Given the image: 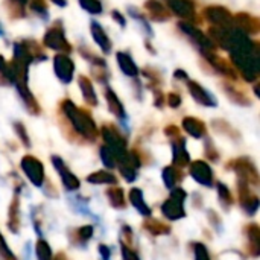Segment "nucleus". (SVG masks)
Segmentation results:
<instances>
[{"label":"nucleus","instance_id":"nucleus-1","mask_svg":"<svg viewBox=\"0 0 260 260\" xmlns=\"http://www.w3.org/2000/svg\"><path fill=\"white\" fill-rule=\"evenodd\" d=\"M61 110L66 114V117L69 119L70 125L73 126V129L84 137L88 142H94L99 136V129L93 120V117L90 116L88 111H85L84 108L76 107L70 99H66L61 102Z\"/></svg>","mask_w":260,"mask_h":260},{"label":"nucleus","instance_id":"nucleus-2","mask_svg":"<svg viewBox=\"0 0 260 260\" xmlns=\"http://www.w3.org/2000/svg\"><path fill=\"white\" fill-rule=\"evenodd\" d=\"M187 200V193L181 187L172 189L169 198L161 204V215L169 221H178L186 216L184 203Z\"/></svg>","mask_w":260,"mask_h":260},{"label":"nucleus","instance_id":"nucleus-3","mask_svg":"<svg viewBox=\"0 0 260 260\" xmlns=\"http://www.w3.org/2000/svg\"><path fill=\"white\" fill-rule=\"evenodd\" d=\"M101 134H102V139L105 142V146L116 155L117 158V163L120 160H123L128 154V149H126V139L125 136L113 125L107 123L101 128Z\"/></svg>","mask_w":260,"mask_h":260},{"label":"nucleus","instance_id":"nucleus-4","mask_svg":"<svg viewBox=\"0 0 260 260\" xmlns=\"http://www.w3.org/2000/svg\"><path fill=\"white\" fill-rule=\"evenodd\" d=\"M227 168L238 175V180H242L250 186H259V171L251 158L239 157L236 160H232Z\"/></svg>","mask_w":260,"mask_h":260},{"label":"nucleus","instance_id":"nucleus-5","mask_svg":"<svg viewBox=\"0 0 260 260\" xmlns=\"http://www.w3.org/2000/svg\"><path fill=\"white\" fill-rule=\"evenodd\" d=\"M20 168L23 171V174L26 175V178L35 186V187H43L44 181H46V172H44V166L43 163L34 157V155H24L20 160Z\"/></svg>","mask_w":260,"mask_h":260},{"label":"nucleus","instance_id":"nucleus-6","mask_svg":"<svg viewBox=\"0 0 260 260\" xmlns=\"http://www.w3.org/2000/svg\"><path fill=\"white\" fill-rule=\"evenodd\" d=\"M43 43L46 47L52 49V50H58V52H62V53H69L72 50V46L70 43L67 41L66 38V34H64V29L62 26L58 23L55 26H52L46 34H44V38H43Z\"/></svg>","mask_w":260,"mask_h":260},{"label":"nucleus","instance_id":"nucleus-7","mask_svg":"<svg viewBox=\"0 0 260 260\" xmlns=\"http://www.w3.org/2000/svg\"><path fill=\"white\" fill-rule=\"evenodd\" d=\"M189 175L201 186L204 187H212L215 183V174L213 169L210 168L209 163H206L204 160H197V161H190L189 165Z\"/></svg>","mask_w":260,"mask_h":260},{"label":"nucleus","instance_id":"nucleus-8","mask_svg":"<svg viewBox=\"0 0 260 260\" xmlns=\"http://www.w3.org/2000/svg\"><path fill=\"white\" fill-rule=\"evenodd\" d=\"M238 198H239V206L247 215L250 216L256 215V212L259 210V197L251 193L250 184L242 180H238Z\"/></svg>","mask_w":260,"mask_h":260},{"label":"nucleus","instance_id":"nucleus-9","mask_svg":"<svg viewBox=\"0 0 260 260\" xmlns=\"http://www.w3.org/2000/svg\"><path fill=\"white\" fill-rule=\"evenodd\" d=\"M178 27L201 49V52H213L215 50L216 46L212 43V40L207 35H204V32L201 29H198L197 26H193L192 23L181 21V23H178Z\"/></svg>","mask_w":260,"mask_h":260},{"label":"nucleus","instance_id":"nucleus-10","mask_svg":"<svg viewBox=\"0 0 260 260\" xmlns=\"http://www.w3.org/2000/svg\"><path fill=\"white\" fill-rule=\"evenodd\" d=\"M53 70L56 78L62 82V84H70L73 81V75H75V64L70 59L69 55L66 53H58L53 58Z\"/></svg>","mask_w":260,"mask_h":260},{"label":"nucleus","instance_id":"nucleus-11","mask_svg":"<svg viewBox=\"0 0 260 260\" xmlns=\"http://www.w3.org/2000/svg\"><path fill=\"white\" fill-rule=\"evenodd\" d=\"M50 161H52L53 168L56 169V172L59 174V178H61L62 186H64L67 190H78L79 186H81V181H79V178L66 166V163L62 161V158L58 157V155H52V157H50Z\"/></svg>","mask_w":260,"mask_h":260},{"label":"nucleus","instance_id":"nucleus-12","mask_svg":"<svg viewBox=\"0 0 260 260\" xmlns=\"http://www.w3.org/2000/svg\"><path fill=\"white\" fill-rule=\"evenodd\" d=\"M206 18L218 27H233V15L224 6H209L204 9Z\"/></svg>","mask_w":260,"mask_h":260},{"label":"nucleus","instance_id":"nucleus-13","mask_svg":"<svg viewBox=\"0 0 260 260\" xmlns=\"http://www.w3.org/2000/svg\"><path fill=\"white\" fill-rule=\"evenodd\" d=\"M171 148H172V166L178 169L187 168L190 165V155L186 148V139H183L181 136L172 139Z\"/></svg>","mask_w":260,"mask_h":260},{"label":"nucleus","instance_id":"nucleus-14","mask_svg":"<svg viewBox=\"0 0 260 260\" xmlns=\"http://www.w3.org/2000/svg\"><path fill=\"white\" fill-rule=\"evenodd\" d=\"M186 82H187L189 93L195 99V102H198L200 105H204V107H216L218 105L216 98L210 91H207L201 84H198L195 81H186Z\"/></svg>","mask_w":260,"mask_h":260},{"label":"nucleus","instance_id":"nucleus-15","mask_svg":"<svg viewBox=\"0 0 260 260\" xmlns=\"http://www.w3.org/2000/svg\"><path fill=\"white\" fill-rule=\"evenodd\" d=\"M244 236L247 239V251L253 257L260 254V229L257 224H248L244 227Z\"/></svg>","mask_w":260,"mask_h":260},{"label":"nucleus","instance_id":"nucleus-16","mask_svg":"<svg viewBox=\"0 0 260 260\" xmlns=\"http://www.w3.org/2000/svg\"><path fill=\"white\" fill-rule=\"evenodd\" d=\"M233 26L239 27L247 35H256L259 32V20L245 12H239L233 17Z\"/></svg>","mask_w":260,"mask_h":260},{"label":"nucleus","instance_id":"nucleus-17","mask_svg":"<svg viewBox=\"0 0 260 260\" xmlns=\"http://www.w3.org/2000/svg\"><path fill=\"white\" fill-rule=\"evenodd\" d=\"M14 85H15V88H17V91H18V94H20V99L23 101L26 110H27L30 114H34V116L40 114V111H41V110H40V105H38L37 99L34 98L32 91L27 88V82H15Z\"/></svg>","mask_w":260,"mask_h":260},{"label":"nucleus","instance_id":"nucleus-18","mask_svg":"<svg viewBox=\"0 0 260 260\" xmlns=\"http://www.w3.org/2000/svg\"><path fill=\"white\" fill-rule=\"evenodd\" d=\"M168 5L175 15L186 18L187 21L195 18V5L192 0H169Z\"/></svg>","mask_w":260,"mask_h":260},{"label":"nucleus","instance_id":"nucleus-19","mask_svg":"<svg viewBox=\"0 0 260 260\" xmlns=\"http://www.w3.org/2000/svg\"><path fill=\"white\" fill-rule=\"evenodd\" d=\"M203 55H204L206 59L215 67V70H218L219 73H222V75H225V76H229V78H232V79H238L236 70H235L225 59H222L221 56L215 55V52H203Z\"/></svg>","mask_w":260,"mask_h":260},{"label":"nucleus","instance_id":"nucleus-20","mask_svg":"<svg viewBox=\"0 0 260 260\" xmlns=\"http://www.w3.org/2000/svg\"><path fill=\"white\" fill-rule=\"evenodd\" d=\"M183 129L193 139H204L206 134H207V126L203 120L197 119V117H192V116H187L183 119Z\"/></svg>","mask_w":260,"mask_h":260},{"label":"nucleus","instance_id":"nucleus-21","mask_svg":"<svg viewBox=\"0 0 260 260\" xmlns=\"http://www.w3.org/2000/svg\"><path fill=\"white\" fill-rule=\"evenodd\" d=\"M128 200L131 203V206L145 218H149L152 216V209L146 204L145 198H143V192L139 189V187H133L129 192H128Z\"/></svg>","mask_w":260,"mask_h":260},{"label":"nucleus","instance_id":"nucleus-22","mask_svg":"<svg viewBox=\"0 0 260 260\" xmlns=\"http://www.w3.org/2000/svg\"><path fill=\"white\" fill-rule=\"evenodd\" d=\"M90 30H91V35H93V40L96 41V44L102 49V52L105 55H108L111 52V40L108 38L105 29L98 21H91Z\"/></svg>","mask_w":260,"mask_h":260},{"label":"nucleus","instance_id":"nucleus-23","mask_svg":"<svg viewBox=\"0 0 260 260\" xmlns=\"http://www.w3.org/2000/svg\"><path fill=\"white\" fill-rule=\"evenodd\" d=\"M145 9L148 11L149 18L154 20V21H166V20L171 18V12L158 0H146L145 2Z\"/></svg>","mask_w":260,"mask_h":260},{"label":"nucleus","instance_id":"nucleus-24","mask_svg":"<svg viewBox=\"0 0 260 260\" xmlns=\"http://www.w3.org/2000/svg\"><path fill=\"white\" fill-rule=\"evenodd\" d=\"M105 101H107V105H108L110 113L114 114L119 120H123V119L126 117L123 104L120 102V99H119V96L114 93V90H111L110 87L105 88Z\"/></svg>","mask_w":260,"mask_h":260},{"label":"nucleus","instance_id":"nucleus-25","mask_svg":"<svg viewBox=\"0 0 260 260\" xmlns=\"http://www.w3.org/2000/svg\"><path fill=\"white\" fill-rule=\"evenodd\" d=\"M116 58H117V64H119L120 70H122L126 76H129V78L139 76V72H140V70H139V67L136 66L133 56H131L128 52H117V53H116Z\"/></svg>","mask_w":260,"mask_h":260},{"label":"nucleus","instance_id":"nucleus-26","mask_svg":"<svg viewBox=\"0 0 260 260\" xmlns=\"http://www.w3.org/2000/svg\"><path fill=\"white\" fill-rule=\"evenodd\" d=\"M183 178H184V175H183L181 169H178L175 166H166L161 171V180H163L165 186L171 190L178 187V184L183 181Z\"/></svg>","mask_w":260,"mask_h":260},{"label":"nucleus","instance_id":"nucleus-27","mask_svg":"<svg viewBox=\"0 0 260 260\" xmlns=\"http://www.w3.org/2000/svg\"><path fill=\"white\" fill-rule=\"evenodd\" d=\"M8 229L11 233L20 232V200L18 195L12 198L9 212H8Z\"/></svg>","mask_w":260,"mask_h":260},{"label":"nucleus","instance_id":"nucleus-28","mask_svg":"<svg viewBox=\"0 0 260 260\" xmlns=\"http://www.w3.org/2000/svg\"><path fill=\"white\" fill-rule=\"evenodd\" d=\"M143 229L152 236H166V235L171 233V225L169 224H165V222H161V221H158V219H155L152 216H149V218H146L143 221Z\"/></svg>","mask_w":260,"mask_h":260},{"label":"nucleus","instance_id":"nucleus-29","mask_svg":"<svg viewBox=\"0 0 260 260\" xmlns=\"http://www.w3.org/2000/svg\"><path fill=\"white\" fill-rule=\"evenodd\" d=\"M78 84H79V88H81L84 101L88 105L96 107L98 105V96H96V91H94V87H93L91 81L87 76H79L78 78Z\"/></svg>","mask_w":260,"mask_h":260},{"label":"nucleus","instance_id":"nucleus-30","mask_svg":"<svg viewBox=\"0 0 260 260\" xmlns=\"http://www.w3.org/2000/svg\"><path fill=\"white\" fill-rule=\"evenodd\" d=\"M105 195H107V200L111 207H114L117 210H123L126 207V198H125V192L122 187L113 186V187L107 189Z\"/></svg>","mask_w":260,"mask_h":260},{"label":"nucleus","instance_id":"nucleus-31","mask_svg":"<svg viewBox=\"0 0 260 260\" xmlns=\"http://www.w3.org/2000/svg\"><path fill=\"white\" fill-rule=\"evenodd\" d=\"M87 183H90V184H110V186H116L117 184V178L110 171L101 169V171H96V172L90 174L87 177Z\"/></svg>","mask_w":260,"mask_h":260},{"label":"nucleus","instance_id":"nucleus-32","mask_svg":"<svg viewBox=\"0 0 260 260\" xmlns=\"http://www.w3.org/2000/svg\"><path fill=\"white\" fill-rule=\"evenodd\" d=\"M209 34H210V40L215 46L229 50V29L213 26L209 29Z\"/></svg>","mask_w":260,"mask_h":260},{"label":"nucleus","instance_id":"nucleus-33","mask_svg":"<svg viewBox=\"0 0 260 260\" xmlns=\"http://www.w3.org/2000/svg\"><path fill=\"white\" fill-rule=\"evenodd\" d=\"M216 190H218V198H219V203H221L222 209L229 210L235 204V198H233L229 186L224 184V183H216Z\"/></svg>","mask_w":260,"mask_h":260},{"label":"nucleus","instance_id":"nucleus-34","mask_svg":"<svg viewBox=\"0 0 260 260\" xmlns=\"http://www.w3.org/2000/svg\"><path fill=\"white\" fill-rule=\"evenodd\" d=\"M73 233H75V236H70V239L75 238V241H72V242L75 245H85L93 238L94 229H93V225H84V227L73 230Z\"/></svg>","mask_w":260,"mask_h":260},{"label":"nucleus","instance_id":"nucleus-35","mask_svg":"<svg viewBox=\"0 0 260 260\" xmlns=\"http://www.w3.org/2000/svg\"><path fill=\"white\" fill-rule=\"evenodd\" d=\"M35 254L38 260H53L52 248L44 239H38L35 244Z\"/></svg>","mask_w":260,"mask_h":260},{"label":"nucleus","instance_id":"nucleus-36","mask_svg":"<svg viewBox=\"0 0 260 260\" xmlns=\"http://www.w3.org/2000/svg\"><path fill=\"white\" fill-rule=\"evenodd\" d=\"M99 157H101V160H102V163H104V166L107 168V169H114V168H117V158H116V155L104 145V146H101V149H99Z\"/></svg>","mask_w":260,"mask_h":260},{"label":"nucleus","instance_id":"nucleus-37","mask_svg":"<svg viewBox=\"0 0 260 260\" xmlns=\"http://www.w3.org/2000/svg\"><path fill=\"white\" fill-rule=\"evenodd\" d=\"M27 3H29V8L34 14H37L43 20L49 18V9H47V5L44 0H27Z\"/></svg>","mask_w":260,"mask_h":260},{"label":"nucleus","instance_id":"nucleus-38","mask_svg":"<svg viewBox=\"0 0 260 260\" xmlns=\"http://www.w3.org/2000/svg\"><path fill=\"white\" fill-rule=\"evenodd\" d=\"M79 5L88 14L98 15V14H102V11H104V6H102V3L99 0H79Z\"/></svg>","mask_w":260,"mask_h":260},{"label":"nucleus","instance_id":"nucleus-39","mask_svg":"<svg viewBox=\"0 0 260 260\" xmlns=\"http://www.w3.org/2000/svg\"><path fill=\"white\" fill-rule=\"evenodd\" d=\"M128 14L133 17V18H136L137 21H140V24L143 26V29L146 30V34L149 35V37H152V29H151V24L148 23V20H146V17L142 14V12H139L136 8H133V6H129L128 8Z\"/></svg>","mask_w":260,"mask_h":260},{"label":"nucleus","instance_id":"nucleus-40","mask_svg":"<svg viewBox=\"0 0 260 260\" xmlns=\"http://www.w3.org/2000/svg\"><path fill=\"white\" fill-rule=\"evenodd\" d=\"M14 131H15V136L23 143V146L24 148H29L30 146V140H29V134L26 131V126L21 122H14Z\"/></svg>","mask_w":260,"mask_h":260},{"label":"nucleus","instance_id":"nucleus-41","mask_svg":"<svg viewBox=\"0 0 260 260\" xmlns=\"http://www.w3.org/2000/svg\"><path fill=\"white\" fill-rule=\"evenodd\" d=\"M192 250H193V259L195 260H212L207 248L204 244L201 242H193L192 244Z\"/></svg>","mask_w":260,"mask_h":260},{"label":"nucleus","instance_id":"nucleus-42","mask_svg":"<svg viewBox=\"0 0 260 260\" xmlns=\"http://www.w3.org/2000/svg\"><path fill=\"white\" fill-rule=\"evenodd\" d=\"M225 91L230 96V99L235 101L236 104H239V105H250V99H247L245 94L238 91L235 87H225Z\"/></svg>","mask_w":260,"mask_h":260},{"label":"nucleus","instance_id":"nucleus-43","mask_svg":"<svg viewBox=\"0 0 260 260\" xmlns=\"http://www.w3.org/2000/svg\"><path fill=\"white\" fill-rule=\"evenodd\" d=\"M0 257H2V260H17L15 254L11 251L8 242L5 241L2 233H0Z\"/></svg>","mask_w":260,"mask_h":260},{"label":"nucleus","instance_id":"nucleus-44","mask_svg":"<svg viewBox=\"0 0 260 260\" xmlns=\"http://www.w3.org/2000/svg\"><path fill=\"white\" fill-rule=\"evenodd\" d=\"M204 151H206V157H207L212 163H216V161L219 160V154H218V151H216L215 145H213L210 140H207V142H206Z\"/></svg>","mask_w":260,"mask_h":260},{"label":"nucleus","instance_id":"nucleus-45","mask_svg":"<svg viewBox=\"0 0 260 260\" xmlns=\"http://www.w3.org/2000/svg\"><path fill=\"white\" fill-rule=\"evenodd\" d=\"M120 254H122V259L123 260H140L139 254L134 251V248L128 247L125 244H120Z\"/></svg>","mask_w":260,"mask_h":260},{"label":"nucleus","instance_id":"nucleus-46","mask_svg":"<svg viewBox=\"0 0 260 260\" xmlns=\"http://www.w3.org/2000/svg\"><path fill=\"white\" fill-rule=\"evenodd\" d=\"M120 244H125L128 247H133V232L128 225H123L120 230Z\"/></svg>","mask_w":260,"mask_h":260},{"label":"nucleus","instance_id":"nucleus-47","mask_svg":"<svg viewBox=\"0 0 260 260\" xmlns=\"http://www.w3.org/2000/svg\"><path fill=\"white\" fill-rule=\"evenodd\" d=\"M168 105L171 108H178L181 105V96L178 93H169L168 94Z\"/></svg>","mask_w":260,"mask_h":260},{"label":"nucleus","instance_id":"nucleus-48","mask_svg":"<svg viewBox=\"0 0 260 260\" xmlns=\"http://www.w3.org/2000/svg\"><path fill=\"white\" fill-rule=\"evenodd\" d=\"M154 94H155V96H154V105H155L157 108H161V107L165 105V94H163L160 90H157V88L154 90Z\"/></svg>","mask_w":260,"mask_h":260},{"label":"nucleus","instance_id":"nucleus-49","mask_svg":"<svg viewBox=\"0 0 260 260\" xmlns=\"http://www.w3.org/2000/svg\"><path fill=\"white\" fill-rule=\"evenodd\" d=\"M98 251H99V254H101L102 260L111 259V250H110V247H107V245L101 244V245L98 247Z\"/></svg>","mask_w":260,"mask_h":260},{"label":"nucleus","instance_id":"nucleus-50","mask_svg":"<svg viewBox=\"0 0 260 260\" xmlns=\"http://www.w3.org/2000/svg\"><path fill=\"white\" fill-rule=\"evenodd\" d=\"M165 134H166L168 137H171V139H175V137L180 136V129H178L175 125H169V126H166Z\"/></svg>","mask_w":260,"mask_h":260},{"label":"nucleus","instance_id":"nucleus-51","mask_svg":"<svg viewBox=\"0 0 260 260\" xmlns=\"http://www.w3.org/2000/svg\"><path fill=\"white\" fill-rule=\"evenodd\" d=\"M111 17L119 23V26H120V27H125V26H126V18H125L119 11H113V12H111Z\"/></svg>","mask_w":260,"mask_h":260},{"label":"nucleus","instance_id":"nucleus-52","mask_svg":"<svg viewBox=\"0 0 260 260\" xmlns=\"http://www.w3.org/2000/svg\"><path fill=\"white\" fill-rule=\"evenodd\" d=\"M209 219H210V222H212L215 227H219V225H221V218L216 215L215 210H210V212H209Z\"/></svg>","mask_w":260,"mask_h":260},{"label":"nucleus","instance_id":"nucleus-53","mask_svg":"<svg viewBox=\"0 0 260 260\" xmlns=\"http://www.w3.org/2000/svg\"><path fill=\"white\" fill-rule=\"evenodd\" d=\"M174 78L183 79V81H189V76H187V73H186L184 70H175V72H174Z\"/></svg>","mask_w":260,"mask_h":260},{"label":"nucleus","instance_id":"nucleus-54","mask_svg":"<svg viewBox=\"0 0 260 260\" xmlns=\"http://www.w3.org/2000/svg\"><path fill=\"white\" fill-rule=\"evenodd\" d=\"M52 3H55L56 6H61V8H64V6H67V0H50Z\"/></svg>","mask_w":260,"mask_h":260},{"label":"nucleus","instance_id":"nucleus-55","mask_svg":"<svg viewBox=\"0 0 260 260\" xmlns=\"http://www.w3.org/2000/svg\"><path fill=\"white\" fill-rule=\"evenodd\" d=\"M53 260H69V259H67V256H66L64 253H58V254L53 257Z\"/></svg>","mask_w":260,"mask_h":260},{"label":"nucleus","instance_id":"nucleus-56","mask_svg":"<svg viewBox=\"0 0 260 260\" xmlns=\"http://www.w3.org/2000/svg\"><path fill=\"white\" fill-rule=\"evenodd\" d=\"M17 3H20V5H26L27 3V0H15Z\"/></svg>","mask_w":260,"mask_h":260},{"label":"nucleus","instance_id":"nucleus-57","mask_svg":"<svg viewBox=\"0 0 260 260\" xmlns=\"http://www.w3.org/2000/svg\"><path fill=\"white\" fill-rule=\"evenodd\" d=\"M2 34H3V30H2V27H0V35H2Z\"/></svg>","mask_w":260,"mask_h":260}]
</instances>
